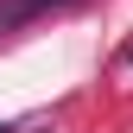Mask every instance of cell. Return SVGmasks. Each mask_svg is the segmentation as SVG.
<instances>
[{
  "instance_id": "1",
  "label": "cell",
  "mask_w": 133,
  "mask_h": 133,
  "mask_svg": "<svg viewBox=\"0 0 133 133\" xmlns=\"http://www.w3.org/2000/svg\"><path fill=\"white\" fill-rule=\"evenodd\" d=\"M57 6H76V0H6V6H0V32H13V25H25V19H38V13H57Z\"/></svg>"
},
{
  "instance_id": "2",
  "label": "cell",
  "mask_w": 133,
  "mask_h": 133,
  "mask_svg": "<svg viewBox=\"0 0 133 133\" xmlns=\"http://www.w3.org/2000/svg\"><path fill=\"white\" fill-rule=\"evenodd\" d=\"M0 133H6V127H0Z\"/></svg>"
}]
</instances>
